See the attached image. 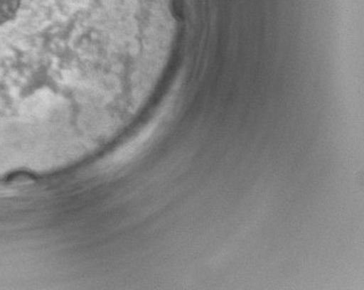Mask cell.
<instances>
[{
  "label": "cell",
  "instance_id": "1",
  "mask_svg": "<svg viewBox=\"0 0 364 290\" xmlns=\"http://www.w3.org/2000/svg\"><path fill=\"white\" fill-rule=\"evenodd\" d=\"M170 0H0V46L28 97L55 100L100 83L118 38L146 36Z\"/></svg>",
  "mask_w": 364,
  "mask_h": 290
}]
</instances>
